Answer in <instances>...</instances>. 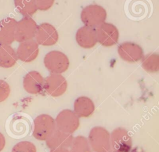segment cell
<instances>
[{
    "instance_id": "6da1fadb",
    "label": "cell",
    "mask_w": 159,
    "mask_h": 152,
    "mask_svg": "<svg viewBox=\"0 0 159 152\" xmlns=\"http://www.w3.org/2000/svg\"><path fill=\"white\" fill-rule=\"evenodd\" d=\"M106 9L97 4H91L85 6L80 13V19L83 25L94 28L106 22Z\"/></svg>"
},
{
    "instance_id": "7a4b0ae2",
    "label": "cell",
    "mask_w": 159,
    "mask_h": 152,
    "mask_svg": "<svg viewBox=\"0 0 159 152\" xmlns=\"http://www.w3.org/2000/svg\"><path fill=\"white\" fill-rule=\"evenodd\" d=\"M43 64L52 74H61L68 70L70 66V60L64 53L58 50H52L45 55Z\"/></svg>"
},
{
    "instance_id": "3957f363",
    "label": "cell",
    "mask_w": 159,
    "mask_h": 152,
    "mask_svg": "<svg viewBox=\"0 0 159 152\" xmlns=\"http://www.w3.org/2000/svg\"><path fill=\"white\" fill-rule=\"evenodd\" d=\"M88 140L94 152H106L111 148L110 133L102 127L96 126L92 128Z\"/></svg>"
},
{
    "instance_id": "277c9868",
    "label": "cell",
    "mask_w": 159,
    "mask_h": 152,
    "mask_svg": "<svg viewBox=\"0 0 159 152\" xmlns=\"http://www.w3.org/2000/svg\"><path fill=\"white\" fill-rule=\"evenodd\" d=\"M56 129L54 119L48 114H42L34 120L33 136L37 140H46Z\"/></svg>"
},
{
    "instance_id": "5b68a950",
    "label": "cell",
    "mask_w": 159,
    "mask_h": 152,
    "mask_svg": "<svg viewBox=\"0 0 159 152\" xmlns=\"http://www.w3.org/2000/svg\"><path fill=\"white\" fill-rule=\"evenodd\" d=\"M98 43L101 46L109 48L119 42V31L117 27L111 22H104L96 28Z\"/></svg>"
},
{
    "instance_id": "8992f818",
    "label": "cell",
    "mask_w": 159,
    "mask_h": 152,
    "mask_svg": "<svg viewBox=\"0 0 159 152\" xmlns=\"http://www.w3.org/2000/svg\"><path fill=\"white\" fill-rule=\"evenodd\" d=\"M34 40L39 45L51 46L58 42L59 34L53 25L48 22H43L37 25Z\"/></svg>"
},
{
    "instance_id": "52a82bcc",
    "label": "cell",
    "mask_w": 159,
    "mask_h": 152,
    "mask_svg": "<svg viewBox=\"0 0 159 152\" xmlns=\"http://www.w3.org/2000/svg\"><path fill=\"white\" fill-rule=\"evenodd\" d=\"M55 122L57 129L70 134L75 132L80 125L79 117L70 109H64L60 112Z\"/></svg>"
},
{
    "instance_id": "ba28073f",
    "label": "cell",
    "mask_w": 159,
    "mask_h": 152,
    "mask_svg": "<svg viewBox=\"0 0 159 152\" xmlns=\"http://www.w3.org/2000/svg\"><path fill=\"white\" fill-rule=\"evenodd\" d=\"M117 53L123 61L135 63L141 60L144 55L142 47L134 41H124L120 43L117 46Z\"/></svg>"
},
{
    "instance_id": "9c48e42d",
    "label": "cell",
    "mask_w": 159,
    "mask_h": 152,
    "mask_svg": "<svg viewBox=\"0 0 159 152\" xmlns=\"http://www.w3.org/2000/svg\"><path fill=\"white\" fill-rule=\"evenodd\" d=\"M37 24L32 17L24 16L17 22L15 41L20 43L34 39Z\"/></svg>"
},
{
    "instance_id": "30bf717a",
    "label": "cell",
    "mask_w": 159,
    "mask_h": 152,
    "mask_svg": "<svg viewBox=\"0 0 159 152\" xmlns=\"http://www.w3.org/2000/svg\"><path fill=\"white\" fill-rule=\"evenodd\" d=\"M111 148L117 152H129L131 150L132 138L128 131L122 127L115 129L110 134Z\"/></svg>"
},
{
    "instance_id": "8fae6325",
    "label": "cell",
    "mask_w": 159,
    "mask_h": 152,
    "mask_svg": "<svg viewBox=\"0 0 159 152\" xmlns=\"http://www.w3.org/2000/svg\"><path fill=\"white\" fill-rule=\"evenodd\" d=\"M68 83L66 78L59 74H50L44 78L43 89L54 97L62 95L66 91Z\"/></svg>"
},
{
    "instance_id": "7c38bea8",
    "label": "cell",
    "mask_w": 159,
    "mask_h": 152,
    "mask_svg": "<svg viewBox=\"0 0 159 152\" xmlns=\"http://www.w3.org/2000/svg\"><path fill=\"white\" fill-rule=\"evenodd\" d=\"M78 45L83 49H91L98 43L96 28L83 25L79 28L75 34Z\"/></svg>"
},
{
    "instance_id": "4fadbf2b",
    "label": "cell",
    "mask_w": 159,
    "mask_h": 152,
    "mask_svg": "<svg viewBox=\"0 0 159 152\" xmlns=\"http://www.w3.org/2000/svg\"><path fill=\"white\" fill-rule=\"evenodd\" d=\"M39 53V45L34 39L19 43L16 50L17 59L24 62L34 61Z\"/></svg>"
},
{
    "instance_id": "5bb4252c",
    "label": "cell",
    "mask_w": 159,
    "mask_h": 152,
    "mask_svg": "<svg viewBox=\"0 0 159 152\" xmlns=\"http://www.w3.org/2000/svg\"><path fill=\"white\" fill-rule=\"evenodd\" d=\"M44 78L36 70L29 72L23 78V87L29 93L35 95L41 93L43 90Z\"/></svg>"
},
{
    "instance_id": "9a60e30c",
    "label": "cell",
    "mask_w": 159,
    "mask_h": 152,
    "mask_svg": "<svg viewBox=\"0 0 159 152\" xmlns=\"http://www.w3.org/2000/svg\"><path fill=\"white\" fill-rule=\"evenodd\" d=\"M73 138L72 134L63 132L56 129L45 140V142L47 147L50 150L60 148H68L71 146Z\"/></svg>"
},
{
    "instance_id": "2e32d148",
    "label": "cell",
    "mask_w": 159,
    "mask_h": 152,
    "mask_svg": "<svg viewBox=\"0 0 159 152\" xmlns=\"http://www.w3.org/2000/svg\"><path fill=\"white\" fill-rule=\"evenodd\" d=\"M17 22L12 17H6L0 20V44L10 45L15 41Z\"/></svg>"
},
{
    "instance_id": "e0dca14e",
    "label": "cell",
    "mask_w": 159,
    "mask_h": 152,
    "mask_svg": "<svg viewBox=\"0 0 159 152\" xmlns=\"http://www.w3.org/2000/svg\"><path fill=\"white\" fill-rule=\"evenodd\" d=\"M74 112L79 117H89L94 111L93 101L87 96H80L74 103Z\"/></svg>"
},
{
    "instance_id": "ac0fdd59",
    "label": "cell",
    "mask_w": 159,
    "mask_h": 152,
    "mask_svg": "<svg viewBox=\"0 0 159 152\" xmlns=\"http://www.w3.org/2000/svg\"><path fill=\"white\" fill-rule=\"evenodd\" d=\"M17 57L15 49L9 44H0V67L11 68L17 62Z\"/></svg>"
},
{
    "instance_id": "d6986e66",
    "label": "cell",
    "mask_w": 159,
    "mask_h": 152,
    "mask_svg": "<svg viewBox=\"0 0 159 152\" xmlns=\"http://www.w3.org/2000/svg\"><path fill=\"white\" fill-rule=\"evenodd\" d=\"M17 11L24 17H32L38 11L35 0H14Z\"/></svg>"
},
{
    "instance_id": "ffe728a7",
    "label": "cell",
    "mask_w": 159,
    "mask_h": 152,
    "mask_svg": "<svg viewBox=\"0 0 159 152\" xmlns=\"http://www.w3.org/2000/svg\"><path fill=\"white\" fill-rule=\"evenodd\" d=\"M142 68L149 73H157L159 70V55L156 53H150L143 55L141 59Z\"/></svg>"
},
{
    "instance_id": "44dd1931",
    "label": "cell",
    "mask_w": 159,
    "mask_h": 152,
    "mask_svg": "<svg viewBox=\"0 0 159 152\" xmlns=\"http://www.w3.org/2000/svg\"><path fill=\"white\" fill-rule=\"evenodd\" d=\"M70 152H91L88 139L83 136H77L73 138Z\"/></svg>"
},
{
    "instance_id": "7402d4cb",
    "label": "cell",
    "mask_w": 159,
    "mask_h": 152,
    "mask_svg": "<svg viewBox=\"0 0 159 152\" xmlns=\"http://www.w3.org/2000/svg\"><path fill=\"white\" fill-rule=\"evenodd\" d=\"M36 147L34 143L28 141H22L16 144L11 152H36Z\"/></svg>"
},
{
    "instance_id": "603a6c76",
    "label": "cell",
    "mask_w": 159,
    "mask_h": 152,
    "mask_svg": "<svg viewBox=\"0 0 159 152\" xmlns=\"http://www.w3.org/2000/svg\"><path fill=\"white\" fill-rule=\"evenodd\" d=\"M11 92V89L7 82L0 80V103L6 100Z\"/></svg>"
},
{
    "instance_id": "cb8c5ba5",
    "label": "cell",
    "mask_w": 159,
    "mask_h": 152,
    "mask_svg": "<svg viewBox=\"0 0 159 152\" xmlns=\"http://www.w3.org/2000/svg\"><path fill=\"white\" fill-rule=\"evenodd\" d=\"M55 0H35L38 11H46L49 10L53 5Z\"/></svg>"
},
{
    "instance_id": "d4e9b609",
    "label": "cell",
    "mask_w": 159,
    "mask_h": 152,
    "mask_svg": "<svg viewBox=\"0 0 159 152\" xmlns=\"http://www.w3.org/2000/svg\"><path fill=\"white\" fill-rule=\"evenodd\" d=\"M6 144V140L4 138V136L0 132V151H1Z\"/></svg>"
},
{
    "instance_id": "484cf974",
    "label": "cell",
    "mask_w": 159,
    "mask_h": 152,
    "mask_svg": "<svg viewBox=\"0 0 159 152\" xmlns=\"http://www.w3.org/2000/svg\"><path fill=\"white\" fill-rule=\"evenodd\" d=\"M50 152H70L68 148H56V149H52L50 150Z\"/></svg>"
},
{
    "instance_id": "4316f807",
    "label": "cell",
    "mask_w": 159,
    "mask_h": 152,
    "mask_svg": "<svg viewBox=\"0 0 159 152\" xmlns=\"http://www.w3.org/2000/svg\"><path fill=\"white\" fill-rule=\"evenodd\" d=\"M106 152H117V151H114V150H113L112 148H110L108 151H107Z\"/></svg>"
}]
</instances>
